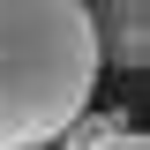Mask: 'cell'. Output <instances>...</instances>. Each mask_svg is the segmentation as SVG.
Segmentation results:
<instances>
[{"mask_svg": "<svg viewBox=\"0 0 150 150\" xmlns=\"http://www.w3.org/2000/svg\"><path fill=\"white\" fill-rule=\"evenodd\" d=\"M98 45L75 0H0V150H53L90 112Z\"/></svg>", "mask_w": 150, "mask_h": 150, "instance_id": "1", "label": "cell"}, {"mask_svg": "<svg viewBox=\"0 0 150 150\" xmlns=\"http://www.w3.org/2000/svg\"><path fill=\"white\" fill-rule=\"evenodd\" d=\"M60 150H150L143 135L128 128V120H105V112H83V120H75L68 128V143Z\"/></svg>", "mask_w": 150, "mask_h": 150, "instance_id": "3", "label": "cell"}, {"mask_svg": "<svg viewBox=\"0 0 150 150\" xmlns=\"http://www.w3.org/2000/svg\"><path fill=\"white\" fill-rule=\"evenodd\" d=\"M53 150H60V143H53Z\"/></svg>", "mask_w": 150, "mask_h": 150, "instance_id": "4", "label": "cell"}, {"mask_svg": "<svg viewBox=\"0 0 150 150\" xmlns=\"http://www.w3.org/2000/svg\"><path fill=\"white\" fill-rule=\"evenodd\" d=\"M90 45H98V68H143L150 60V8L143 0H120V8H90Z\"/></svg>", "mask_w": 150, "mask_h": 150, "instance_id": "2", "label": "cell"}]
</instances>
